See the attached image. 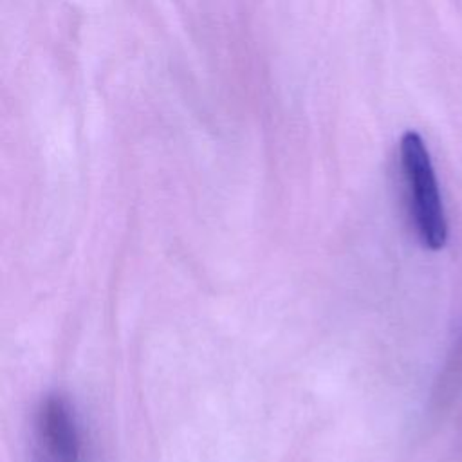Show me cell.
Masks as SVG:
<instances>
[{"label":"cell","mask_w":462,"mask_h":462,"mask_svg":"<svg viewBox=\"0 0 462 462\" xmlns=\"http://www.w3.org/2000/svg\"><path fill=\"white\" fill-rule=\"evenodd\" d=\"M36 433L42 462H83V433L65 397L54 393L43 399L38 411Z\"/></svg>","instance_id":"7a4b0ae2"},{"label":"cell","mask_w":462,"mask_h":462,"mask_svg":"<svg viewBox=\"0 0 462 462\" xmlns=\"http://www.w3.org/2000/svg\"><path fill=\"white\" fill-rule=\"evenodd\" d=\"M399 155L417 236L424 247L439 251L448 240V220L435 168L420 134L415 130L404 132L399 143Z\"/></svg>","instance_id":"6da1fadb"}]
</instances>
